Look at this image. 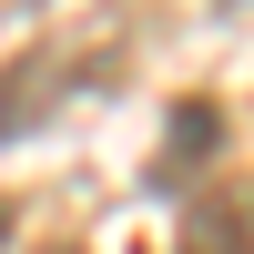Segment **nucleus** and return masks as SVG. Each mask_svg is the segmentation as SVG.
Here are the masks:
<instances>
[{
  "mask_svg": "<svg viewBox=\"0 0 254 254\" xmlns=\"http://www.w3.org/2000/svg\"><path fill=\"white\" fill-rule=\"evenodd\" d=\"M183 254H254V183H214L183 214Z\"/></svg>",
  "mask_w": 254,
  "mask_h": 254,
  "instance_id": "nucleus-1",
  "label": "nucleus"
},
{
  "mask_svg": "<svg viewBox=\"0 0 254 254\" xmlns=\"http://www.w3.org/2000/svg\"><path fill=\"white\" fill-rule=\"evenodd\" d=\"M0 244H10V203H0Z\"/></svg>",
  "mask_w": 254,
  "mask_h": 254,
  "instance_id": "nucleus-3",
  "label": "nucleus"
},
{
  "mask_svg": "<svg viewBox=\"0 0 254 254\" xmlns=\"http://www.w3.org/2000/svg\"><path fill=\"white\" fill-rule=\"evenodd\" d=\"M214 132H224V112H214V102H183V112H173V142H163V163H153V173H163V183H183L203 153H214Z\"/></svg>",
  "mask_w": 254,
  "mask_h": 254,
  "instance_id": "nucleus-2",
  "label": "nucleus"
}]
</instances>
